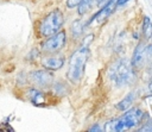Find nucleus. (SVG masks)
Returning <instances> with one entry per match:
<instances>
[{
	"label": "nucleus",
	"mask_w": 152,
	"mask_h": 132,
	"mask_svg": "<svg viewBox=\"0 0 152 132\" xmlns=\"http://www.w3.org/2000/svg\"><path fill=\"white\" fill-rule=\"evenodd\" d=\"M109 76L112 81L116 86H126L131 84L134 81V73L132 69V64L126 59H120L114 63L109 70Z\"/></svg>",
	"instance_id": "nucleus-3"
},
{
	"label": "nucleus",
	"mask_w": 152,
	"mask_h": 132,
	"mask_svg": "<svg viewBox=\"0 0 152 132\" xmlns=\"http://www.w3.org/2000/svg\"><path fill=\"white\" fill-rule=\"evenodd\" d=\"M42 64L44 68L49 70H58L64 64V57L63 56H48L42 59Z\"/></svg>",
	"instance_id": "nucleus-9"
},
{
	"label": "nucleus",
	"mask_w": 152,
	"mask_h": 132,
	"mask_svg": "<svg viewBox=\"0 0 152 132\" xmlns=\"http://www.w3.org/2000/svg\"><path fill=\"white\" fill-rule=\"evenodd\" d=\"M89 55V50L87 46H82L78 50H76L69 61V69H68V78L74 82L77 83L82 75H83V70H84V65L87 63V58Z\"/></svg>",
	"instance_id": "nucleus-2"
},
{
	"label": "nucleus",
	"mask_w": 152,
	"mask_h": 132,
	"mask_svg": "<svg viewBox=\"0 0 152 132\" xmlns=\"http://www.w3.org/2000/svg\"><path fill=\"white\" fill-rule=\"evenodd\" d=\"M148 54L147 51V48L144 45V44H139L134 52H133V56H132V67H135V68H140L144 62H145V58H146V55Z\"/></svg>",
	"instance_id": "nucleus-8"
},
{
	"label": "nucleus",
	"mask_w": 152,
	"mask_h": 132,
	"mask_svg": "<svg viewBox=\"0 0 152 132\" xmlns=\"http://www.w3.org/2000/svg\"><path fill=\"white\" fill-rule=\"evenodd\" d=\"M89 131H102V128H101V126H99V125H94L93 127H90L89 128Z\"/></svg>",
	"instance_id": "nucleus-16"
},
{
	"label": "nucleus",
	"mask_w": 152,
	"mask_h": 132,
	"mask_svg": "<svg viewBox=\"0 0 152 132\" xmlns=\"http://www.w3.org/2000/svg\"><path fill=\"white\" fill-rule=\"evenodd\" d=\"M134 96H135L134 93H129L125 99H122V100L116 105V108H118L119 111H122V112L127 111V109L132 106V103H133V101H134Z\"/></svg>",
	"instance_id": "nucleus-11"
},
{
	"label": "nucleus",
	"mask_w": 152,
	"mask_h": 132,
	"mask_svg": "<svg viewBox=\"0 0 152 132\" xmlns=\"http://www.w3.org/2000/svg\"><path fill=\"white\" fill-rule=\"evenodd\" d=\"M80 1H81V0H68V1H66V6H68L69 8H72V7L77 6Z\"/></svg>",
	"instance_id": "nucleus-15"
},
{
	"label": "nucleus",
	"mask_w": 152,
	"mask_h": 132,
	"mask_svg": "<svg viewBox=\"0 0 152 132\" xmlns=\"http://www.w3.org/2000/svg\"><path fill=\"white\" fill-rule=\"evenodd\" d=\"M118 6V4H116V0H109L93 18H91V20H89V23H91L93 20H97V23H101V21H103V20H106L113 12H114V10H115V7Z\"/></svg>",
	"instance_id": "nucleus-7"
},
{
	"label": "nucleus",
	"mask_w": 152,
	"mask_h": 132,
	"mask_svg": "<svg viewBox=\"0 0 152 132\" xmlns=\"http://www.w3.org/2000/svg\"><path fill=\"white\" fill-rule=\"evenodd\" d=\"M63 23H64L63 13L59 10H53L50 13H48L40 21L38 27L39 34L43 37H49L56 33L57 31H59Z\"/></svg>",
	"instance_id": "nucleus-4"
},
{
	"label": "nucleus",
	"mask_w": 152,
	"mask_h": 132,
	"mask_svg": "<svg viewBox=\"0 0 152 132\" xmlns=\"http://www.w3.org/2000/svg\"><path fill=\"white\" fill-rule=\"evenodd\" d=\"M27 95L28 98L31 99V101L34 103V105H43L44 103V94L38 90V89H34V88H30L28 92H27Z\"/></svg>",
	"instance_id": "nucleus-10"
},
{
	"label": "nucleus",
	"mask_w": 152,
	"mask_h": 132,
	"mask_svg": "<svg viewBox=\"0 0 152 132\" xmlns=\"http://www.w3.org/2000/svg\"><path fill=\"white\" fill-rule=\"evenodd\" d=\"M90 2H91V0H81L80 2H78V14L80 15H82V14H86L88 11H89V8H90Z\"/></svg>",
	"instance_id": "nucleus-13"
},
{
	"label": "nucleus",
	"mask_w": 152,
	"mask_h": 132,
	"mask_svg": "<svg viewBox=\"0 0 152 132\" xmlns=\"http://www.w3.org/2000/svg\"><path fill=\"white\" fill-rule=\"evenodd\" d=\"M127 1H129V0H116V4H118L119 6H121V5H124V4H126Z\"/></svg>",
	"instance_id": "nucleus-17"
},
{
	"label": "nucleus",
	"mask_w": 152,
	"mask_h": 132,
	"mask_svg": "<svg viewBox=\"0 0 152 132\" xmlns=\"http://www.w3.org/2000/svg\"><path fill=\"white\" fill-rule=\"evenodd\" d=\"M66 42L65 31H57L56 33L48 37V39L42 44V50L46 54H56L64 48Z\"/></svg>",
	"instance_id": "nucleus-5"
},
{
	"label": "nucleus",
	"mask_w": 152,
	"mask_h": 132,
	"mask_svg": "<svg viewBox=\"0 0 152 132\" xmlns=\"http://www.w3.org/2000/svg\"><path fill=\"white\" fill-rule=\"evenodd\" d=\"M142 33L146 38L151 37L152 34V23L148 17H145L144 18V23H142Z\"/></svg>",
	"instance_id": "nucleus-12"
},
{
	"label": "nucleus",
	"mask_w": 152,
	"mask_h": 132,
	"mask_svg": "<svg viewBox=\"0 0 152 132\" xmlns=\"http://www.w3.org/2000/svg\"><path fill=\"white\" fill-rule=\"evenodd\" d=\"M81 32H82V24H81V21L76 20L72 24V33H74L75 37H77V36L81 34Z\"/></svg>",
	"instance_id": "nucleus-14"
},
{
	"label": "nucleus",
	"mask_w": 152,
	"mask_h": 132,
	"mask_svg": "<svg viewBox=\"0 0 152 132\" xmlns=\"http://www.w3.org/2000/svg\"><path fill=\"white\" fill-rule=\"evenodd\" d=\"M151 36H152V34H151Z\"/></svg>",
	"instance_id": "nucleus-20"
},
{
	"label": "nucleus",
	"mask_w": 152,
	"mask_h": 132,
	"mask_svg": "<svg viewBox=\"0 0 152 132\" xmlns=\"http://www.w3.org/2000/svg\"><path fill=\"white\" fill-rule=\"evenodd\" d=\"M31 81L39 87H48L52 83V74L48 70H36L30 74Z\"/></svg>",
	"instance_id": "nucleus-6"
},
{
	"label": "nucleus",
	"mask_w": 152,
	"mask_h": 132,
	"mask_svg": "<svg viewBox=\"0 0 152 132\" xmlns=\"http://www.w3.org/2000/svg\"><path fill=\"white\" fill-rule=\"evenodd\" d=\"M148 90H150V93H152V81H151V83L148 86Z\"/></svg>",
	"instance_id": "nucleus-19"
},
{
	"label": "nucleus",
	"mask_w": 152,
	"mask_h": 132,
	"mask_svg": "<svg viewBox=\"0 0 152 132\" xmlns=\"http://www.w3.org/2000/svg\"><path fill=\"white\" fill-rule=\"evenodd\" d=\"M144 119V112L139 108H128L125 111L124 115L120 119H114L110 120L109 122L106 124L104 130L106 131H125V130H131L133 127H137L140 121Z\"/></svg>",
	"instance_id": "nucleus-1"
},
{
	"label": "nucleus",
	"mask_w": 152,
	"mask_h": 132,
	"mask_svg": "<svg viewBox=\"0 0 152 132\" xmlns=\"http://www.w3.org/2000/svg\"><path fill=\"white\" fill-rule=\"evenodd\" d=\"M91 1H93L95 5H101V4H102L103 1H106V0H91Z\"/></svg>",
	"instance_id": "nucleus-18"
}]
</instances>
